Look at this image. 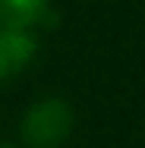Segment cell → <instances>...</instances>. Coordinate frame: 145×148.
Listing matches in <instances>:
<instances>
[{
  "mask_svg": "<svg viewBox=\"0 0 145 148\" xmlns=\"http://www.w3.org/2000/svg\"><path fill=\"white\" fill-rule=\"evenodd\" d=\"M22 142L32 148H60L73 132V107L63 98L35 101L19 123Z\"/></svg>",
  "mask_w": 145,
  "mask_h": 148,
  "instance_id": "1",
  "label": "cell"
},
{
  "mask_svg": "<svg viewBox=\"0 0 145 148\" xmlns=\"http://www.w3.org/2000/svg\"><path fill=\"white\" fill-rule=\"evenodd\" d=\"M38 51L35 35L25 29H0V82L25 69Z\"/></svg>",
  "mask_w": 145,
  "mask_h": 148,
  "instance_id": "2",
  "label": "cell"
},
{
  "mask_svg": "<svg viewBox=\"0 0 145 148\" xmlns=\"http://www.w3.org/2000/svg\"><path fill=\"white\" fill-rule=\"evenodd\" d=\"M47 16V0H0V29H25Z\"/></svg>",
  "mask_w": 145,
  "mask_h": 148,
  "instance_id": "3",
  "label": "cell"
},
{
  "mask_svg": "<svg viewBox=\"0 0 145 148\" xmlns=\"http://www.w3.org/2000/svg\"><path fill=\"white\" fill-rule=\"evenodd\" d=\"M0 148H13V145H0Z\"/></svg>",
  "mask_w": 145,
  "mask_h": 148,
  "instance_id": "4",
  "label": "cell"
}]
</instances>
